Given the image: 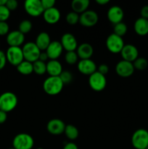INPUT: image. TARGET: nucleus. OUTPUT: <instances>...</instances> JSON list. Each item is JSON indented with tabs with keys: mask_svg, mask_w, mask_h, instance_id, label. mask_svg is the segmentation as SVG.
Wrapping results in <instances>:
<instances>
[{
	"mask_svg": "<svg viewBox=\"0 0 148 149\" xmlns=\"http://www.w3.org/2000/svg\"><path fill=\"white\" fill-rule=\"evenodd\" d=\"M9 149H15V148H13V147H12V148H9Z\"/></svg>",
	"mask_w": 148,
	"mask_h": 149,
	"instance_id": "nucleus-47",
	"label": "nucleus"
},
{
	"mask_svg": "<svg viewBox=\"0 0 148 149\" xmlns=\"http://www.w3.org/2000/svg\"><path fill=\"white\" fill-rule=\"evenodd\" d=\"M51 43V39L49 33L46 32H41L36 39L35 44L41 51L46 50Z\"/></svg>",
	"mask_w": 148,
	"mask_h": 149,
	"instance_id": "nucleus-22",
	"label": "nucleus"
},
{
	"mask_svg": "<svg viewBox=\"0 0 148 149\" xmlns=\"http://www.w3.org/2000/svg\"><path fill=\"white\" fill-rule=\"evenodd\" d=\"M89 84L94 91H102L105 88L107 85V79L105 76L97 71L89 77Z\"/></svg>",
	"mask_w": 148,
	"mask_h": 149,
	"instance_id": "nucleus-8",
	"label": "nucleus"
},
{
	"mask_svg": "<svg viewBox=\"0 0 148 149\" xmlns=\"http://www.w3.org/2000/svg\"><path fill=\"white\" fill-rule=\"evenodd\" d=\"M10 16V11L7 7L4 6H0V22H6Z\"/></svg>",
	"mask_w": 148,
	"mask_h": 149,
	"instance_id": "nucleus-34",
	"label": "nucleus"
},
{
	"mask_svg": "<svg viewBox=\"0 0 148 149\" xmlns=\"http://www.w3.org/2000/svg\"><path fill=\"white\" fill-rule=\"evenodd\" d=\"M124 45L123 38L115 34L114 33L109 35L106 39V47L112 53H120Z\"/></svg>",
	"mask_w": 148,
	"mask_h": 149,
	"instance_id": "nucleus-7",
	"label": "nucleus"
},
{
	"mask_svg": "<svg viewBox=\"0 0 148 149\" xmlns=\"http://www.w3.org/2000/svg\"><path fill=\"white\" fill-rule=\"evenodd\" d=\"M78 56L77 55V52L75 51H71V52H67L65 55V60L66 63L69 65H73L75 64L78 61Z\"/></svg>",
	"mask_w": 148,
	"mask_h": 149,
	"instance_id": "nucleus-32",
	"label": "nucleus"
},
{
	"mask_svg": "<svg viewBox=\"0 0 148 149\" xmlns=\"http://www.w3.org/2000/svg\"><path fill=\"white\" fill-rule=\"evenodd\" d=\"M24 8L26 13L33 17L43 15L44 12L40 0H26L24 3Z\"/></svg>",
	"mask_w": 148,
	"mask_h": 149,
	"instance_id": "nucleus-9",
	"label": "nucleus"
},
{
	"mask_svg": "<svg viewBox=\"0 0 148 149\" xmlns=\"http://www.w3.org/2000/svg\"><path fill=\"white\" fill-rule=\"evenodd\" d=\"M5 6L10 11H12V10H15L17 8L18 2L16 0H7Z\"/></svg>",
	"mask_w": 148,
	"mask_h": 149,
	"instance_id": "nucleus-37",
	"label": "nucleus"
},
{
	"mask_svg": "<svg viewBox=\"0 0 148 149\" xmlns=\"http://www.w3.org/2000/svg\"><path fill=\"white\" fill-rule=\"evenodd\" d=\"M64 84L59 77H49L43 83V89L49 95H57L63 89Z\"/></svg>",
	"mask_w": 148,
	"mask_h": 149,
	"instance_id": "nucleus-1",
	"label": "nucleus"
},
{
	"mask_svg": "<svg viewBox=\"0 0 148 149\" xmlns=\"http://www.w3.org/2000/svg\"><path fill=\"white\" fill-rule=\"evenodd\" d=\"M32 27H33V25H32V23L30 20H23L19 24L18 31H20L22 33H23L25 35L26 33H29L31 31Z\"/></svg>",
	"mask_w": 148,
	"mask_h": 149,
	"instance_id": "nucleus-29",
	"label": "nucleus"
},
{
	"mask_svg": "<svg viewBox=\"0 0 148 149\" xmlns=\"http://www.w3.org/2000/svg\"><path fill=\"white\" fill-rule=\"evenodd\" d=\"M76 52L81 60L90 59L94 53V49L90 44L83 43L78 46Z\"/></svg>",
	"mask_w": 148,
	"mask_h": 149,
	"instance_id": "nucleus-20",
	"label": "nucleus"
},
{
	"mask_svg": "<svg viewBox=\"0 0 148 149\" xmlns=\"http://www.w3.org/2000/svg\"><path fill=\"white\" fill-rule=\"evenodd\" d=\"M65 136L68 138V139L73 141L75 140L78 137L79 135V132L78 130L75 126L73 125H68L65 126V131H64Z\"/></svg>",
	"mask_w": 148,
	"mask_h": 149,
	"instance_id": "nucleus-26",
	"label": "nucleus"
},
{
	"mask_svg": "<svg viewBox=\"0 0 148 149\" xmlns=\"http://www.w3.org/2000/svg\"><path fill=\"white\" fill-rule=\"evenodd\" d=\"M7 42L10 47H20L25 41V35L20 31H12L7 35Z\"/></svg>",
	"mask_w": 148,
	"mask_h": 149,
	"instance_id": "nucleus-17",
	"label": "nucleus"
},
{
	"mask_svg": "<svg viewBox=\"0 0 148 149\" xmlns=\"http://www.w3.org/2000/svg\"><path fill=\"white\" fill-rule=\"evenodd\" d=\"M133 29L139 36H146L148 33V20L139 17L135 21Z\"/></svg>",
	"mask_w": 148,
	"mask_h": 149,
	"instance_id": "nucleus-23",
	"label": "nucleus"
},
{
	"mask_svg": "<svg viewBox=\"0 0 148 149\" xmlns=\"http://www.w3.org/2000/svg\"><path fill=\"white\" fill-rule=\"evenodd\" d=\"M109 0H96V2L97 3L100 5H104V4H107V3H109Z\"/></svg>",
	"mask_w": 148,
	"mask_h": 149,
	"instance_id": "nucleus-44",
	"label": "nucleus"
},
{
	"mask_svg": "<svg viewBox=\"0 0 148 149\" xmlns=\"http://www.w3.org/2000/svg\"><path fill=\"white\" fill-rule=\"evenodd\" d=\"M62 49H63V47H62L60 42L52 41L51 42L47 49L45 50V52H46L49 59L57 60L62 54Z\"/></svg>",
	"mask_w": 148,
	"mask_h": 149,
	"instance_id": "nucleus-18",
	"label": "nucleus"
},
{
	"mask_svg": "<svg viewBox=\"0 0 148 149\" xmlns=\"http://www.w3.org/2000/svg\"><path fill=\"white\" fill-rule=\"evenodd\" d=\"M131 143L136 149H146L148 146V131L145 129H138L131 137Z\"/></svg>",
	"mask_w": 148,
	"mask_h": 149,
	"instance_id": "nucleus-3",
	"label": "nucleus"
},
{
	"mask_svg": "<svg viewBox=\"0 0 148 149\" xmlns=\"http://www.w3.org/2000/svg\"><path fill=\"white\" fill-rule=\"evenodd\" d=\"M7 62L17 67L24 61L23 50L20 47H10L5 52Z\"/></svg>",
	"mask_w": 148,
	"mask_h": 149,
	"instance_id": "nucleus-6",
	"label": "nucleus"
},
{
	"mask_svg": "<svg viewBox=\"0 0 148 149\" xmlns=\"http://www.w3.org/2000/svg\"><path fill=\"white\" fill-rule=\"evenodd\" d=\"M79 14L72 11L67 14L66 17H65V20H66V22L68 24L73 26V25L77 24L79 22Z\"/></svg>",
	"mask_w": 148,
	"mask_h": 149,
	"instance_id": "nucleus-31",
	"label": "nucleus"
},
{
	"mask_svg": "<svg viewBox=\"0 0 148 149\" xmlns=\"http://www.w3.org/2000/svg\"><path fill=\"white\" fill-rule=\"evenodd\" d=\"M63 149H78V148L75 143L72 142H69L67 143L64 146Z\"/></svg>",
	"mask_w": 148,
	"mask_h": 149,
	"instance_id": "nucleus-42",
	"label": "nucleus"
},
{
	"mask_svg": "<svg viewBox=\"0 0 148 149\" xmlns=\"http://www.w3.org/2000/svg\"><path fill=\"white\" fill-rule=\"evenodd\" d=\"M22 50H23L25 61H27L32 63L39 60V55L41 52L36 46L35 42H32L25 44L22 47Z\"/></svg>",
	"mask_w": 148,
	"mask_h": 149,
	"instance_id": "nucleus-5",
	"label": "nucleus"
},
{
	"mask_svg": "<svg viewBox=\"0 0 148 149\" xmlns=\"http://www.w3.org/2000/svg\"><path fill=\"white\" fill-rule=\"evenodd\" d=\"M99 20V16L94 10H88L81 14L79 23L81 26L85 27H92L95 26Z\"/></svg>",
	"mask_w": 148,
	"mask_h": 149,
	"instance_id": "nucleus-11",
	"label": "nucleus"
},
{
	"mask_svg": "<svg viewBox=\"0 0 148 149\" xmlns=\"http://www.w3.org/2000/svg\"><path fill=\"white\" fill-rule=\"evenodd\" d=\"M60 43L63 49L67 52L75 51L78 48V42L73 34L71 33H65L61 38Z\"/></svg>",
	"mask_w": 148,
	"mask_h": 149,
	"instance_id": "nucleus-15",
	"label": "nucleus"
},
{
	"mask_svg": "<svg viewBox=\"0 0 148 149\" xmlns=\"http://www.w3.org/2000/svg\"><path fill=\"white\" fill-rule=\"evenodd\" d=\"M135 68L133 67V63L122 60L116 64L115 71L118 75L120 77L127 78L131 77L133 74Z\"/></svg>",
	"mask_w": 148,
	"mask_h": 149,
	"instance_id": "nucleus-10",
	"label": "nucleus"
},
{
	"mask_svg": "<svg viewBox=\"0 0 148 149\" xmlns=\"http://www.w3.org/2000/svg\"><path fill=\"white\" fill-rule=\"evenodd\" d=\"M89 3V0H73L71 2V8L75 13L82 14L87 10Z\"/></svg>",
	"mask_w": 148,
	"mask_h": 149,
	"instance_id": "nucleus-24",
	"label": "nucleus"
},
{
	"mask_svg": "<svg viewBox=\"0 0 148 149\" xmlns=\"http://www.w3.org/2000/svg\"><path fill=\"white\" fill-rule=\"evenodd\" d=\"M97 71L100 72V74L105 76V74H107L109 71L108 65H106V64H101V65L98 67V70H97Z\"/></svg>",
	"mask_w": 148,
	"mask_h": 149,
	"instance_id": "nucleus-39",
	"label": "nucleus"
},
{
	"mask_svg": "<svg viewBox=\"0 0 148 149\" xmlns=\"http://www.w3.org/2000/svg\"><path fill=\"white\" fill-rule=\"evenodd\" d=\"M77 68L79 72L84 75L90 76L97 71V65L91 59L81 60L78 63Z\"/></svg>",
	"mask_w": 148,
	"mask_h": 149,
	"instance_id": "nucleus-13",
	"label": "nucleus"
},
{
	"mask_svg": "<svg viewBox=\"0 0 148 149\" xmlns=\"http://www.w3.org/2000/svg\"><path fill=\"white\" fill-rule=\"evenodd\" d=\"M59 78L64 84H70L73 81V74L70 71H63L59 75Z\"/></svg>",
	"mask_w": 148,
	"mask_h": 149,
	"instance_id": "nucleus-33",
	"label": "nucleus"
},
{
	"mask_svg": "<svg viewBox=\"0 0 148 149\" xmlns=\"http://www.w3.org/2000/svg\"><path fill=\"white\" fill-rule=\"evenodd\" d=\"M107 16L109 21L113 24L115 25L120 22H123L122 20L123 19L124 13H123V10H122L121 7L115 5L113 6L109 9L107 11Z\"/></svg>",
	"mask_w": 148,
	"mask_h": 149,
	"instance_id": "nucleus-16",
	"label": "nucleus"
},
{
	"mask_svg": "<svg viewBox=\"0 0 148 149\" xmlns=\"http://www.w3.org/2000/svg\"><path fill=\"white\" fill-rule=\"evenodd\" d=\"M146 149H148V146H147V148H146Z\"/></svg>",
	"mask_w": 148,
	"mask_h": 149,
	"instance_id": "nucleus-48",
	"label": "nucleus"
},
{
	"mask_svg": "<svg viewBox=\"0 0 148 149\" xmlns=\"http://www.w3.org/2000/svg\"><path fill=\"white\" fill-rule=\"evenodd\" d=\"M7 113L0 110V125L4 124L7 119Z\"/></svg>",
	"mask_w": 148,
	"mask_h": 149,
	"instance_id": "nucleus-41",
	"label": "nucleus"
},
{
	"mask_svg": "<svg viewBox=\"0 0 148 149\" xmlns=\"http://www.w3.org/2000/svg\"><path fill=\"white\" fill-rule=\"evenodd\" d=\"M62 71V64L57 60H50L46 63V72L49 77H59Z\"/></svg>",
	"mask_w": 148,
	"mask_h": 149,
	"instance_id": "nucleus-21",
	"label": "nucleus"
},
{
	"mask_svg": "<svg viewBox=\"0 0 148 149\" xmlns=\"http://www.w3.org/2000/svg\"><path fill=\"white\" fill-rule=\"evenodd\" d=\"M48 59H49V57H48L46 52H41L40 55H39V61L45 62V61H47Z\"/></svg>",
	"mask_w": 148,
	"mask_h": 149,
	"instance_id": "nucleus-43",
	"label": "nucleus"
},
{
	"mask_svg": "<svg viewBox=\"0 0 148 149\" xmlns=\"http://www.w3.org/2000/svg\"><path fill=\"white\" fill-rule=\"evenodd\" d=\"M120 54H121L123 60L131 63H133L135 60L139 58L138 49L136 48V47L133 45H131V44L125 45L120 52Z\"/></svg>",
	"mask_w": 148,
	"mask_h": 149,
	"instance_id": "nucleus-12",
	"label": "nucleus"
},
{
	"mask_svg": "<svg viewBox=\"0 0 148 149\" xmlns=\"http://www.w3.org/2000/svg\"><path fill=\"white\" fill-rule=\"evenodd\" d=\"M37 149H44V148H38Z\"/></svg>",
	"mask_w": 148,
	"mask_h": 149,
	"instance_id": "nucleus-46",
	"label": "nucleus"
},
{
	"mask_svg": "<svg viewBox=\"0 0 148 149\" xmlns=\"http://www.w3.org/2000/svg\"><path fill=\"white\" fill-rule=\"evenodd\" d=\"M33 71L38 75H43L46 72V63L39 60L33 63Z\"/></svg>",
	"mask_w": 148,
	"mask_h": 149,
	"instance_id": "nucleus-27",
	"label": "nucleus"
},
{
	"mask_svg": "<svg viewBox=\"0 0 148 149\" xmlns=\"http://www.w3.org/2000/svg\"><path fill=\"white\" fill-rule=\"evenodd\" d=\"M7 62V61L5 52H3L2 50H0V71L5 67Z\"/></svg>",
	"mask_w": 148,
	"mask_h": 149,
	"instance_id": "nucleus-38",
	"label": "nucleus"
},
{
	"mask_svg": "<svg viewBox=\"0 0 148 149\" xmlns=\"http://www.w3.org/2000/svg\"><path fill=\"white\" fill-rule=\"evenodd\" d=\"M128 27L126 24L123 22H120V23H117V24L114 25V28H113V33L115 34L118 35V36L123 37L126 33H127Z\"/></svg>",
	"mask_w": 148,
	"mask_h": 149,
	"instance_id": "nucleus-28",
	"label": "nucleus"
},
{
	"mask_svg": "<svg viewBox=\"0 0 148 149\" xmlns=\"http://www.w3.org/2000/svg\"><path fill=\"white\" fill-rule=\"evenodd\" d=\"M65 126L66 125L61 119H53L48 122L46 129L48 132L52 135H59L64 132Z\"/></svg>",
	"mask_w": 148,
	"mask_h": 149,
	"instance_id": "nucleus-14",
	"label": "nucleus"
},
{
	"mask_svg": "<svg viewBox=\"0 0 148 149\" xmlns=\"http://www.w3.org/2000/svg\"><path fill=\"white\" fill-rule=\"evenodd\" d=\"M41 4L43 6V8L44 10L52 8V7H55V0H41Z\"/></svg>",
	"mask_w": 148,
	"mask_h": 149,
	"instance_id": "nucleus-36",
	"label": "nucleus"
},
{
	"mask_svg": "<svg viewBox=\"0 0 148 149\" xmlns=\"http://www.w3.org/2000/svg\"><path fill=\"white\" fill-rule=\"evenodd\" d=\"M10 26L7 22H0V36H5L9 33Z\"/></svg>",
	"mask_w": 148,
	"mask_h": 149,
	"instance_id": "nucleus-35",
	"label": "nucleus"
},
{
	"mask_svg": "<svg viewBox=\"0 0 148 149\" xmlns=\"http://www.w3.org/2000/svg\"><path fill=\"white\" fill-rule=\"evenodd\" d=\"M133 67L135 69L139 71H144L148 65V62L145 58H138L133 62Z\"/></svg>",
	"mask_w": 148,
	"mask_h": 149,
	"instance_id": "nucleus-30",
	"label": "nucleus"
},
{
	"mask_svg": "<svg viewBox=\"0 0 148 149\" xmlns=\"http://www.w3.org/2000/svg\"><path fill=\"white\" fill-rule=\"evenodd\" d=\"M6 3H7V0H0V6L6 5Z\"/></svg>",
	"mask_w": 148,
	"mask_h": 149,
	"instance_id": "nucleus-45",
	"label": "nucleus"
},
{
	"mask_svg": "<svg viewBox=\"0 0 148 149\" xmlns=\"http://www.w3.org/2000/svg\"><path fill=\"white\" fill-rule=\"evenodd\" d=\"M60 12L56 7L44 10L43 13L44 20L49 24H55L60 19Z\"/></svg>",
	"mask_w": 148,
	"mask_h": 149,
	"instance_id": "nucleus-19",
	"label": "nucleus"
},
{
	"mask_svg": "<svg viewBox=\"0 0 148 149\" xmlns=\"http://www.w3.org/2000/svg\"><path fill=\"white\" fill-rule=\"evenodd\" d=\"M17 97L12 92H5L0 95V110L8 113L16 108Z\"/></svg>",
	"mask_w": 148,
	"mask_h": 149,
	"instance_id": "nucleus-2",
	"label": "nucleus"
},
{
	"mask_svg": "<svg viewBox=\"0 0 148 149\" xmlns=\"http://www.w3.org/2000/svg\"><path fill=\"white\" fill-rule=\"evenodd\" d=\"M141 17L148 20V5H145L141 9Z\"/></svg>",
	"mask_w": 148,
	"mask_h": 149,
	"instance_id": "nucleus-40",
	"label": "nucleus"
},
{
	"mask_svg": "<svg viewBox=\"0 0 148 149\" xmlns=\"http://www.w3.org/2000/svg\"><path fill=\"white\" fill-rule=\"evenodd\" d=\"M34 145L33 137L28 133H19L12 141L15 149H31Z\"/></svg>",
	"mask_w": 148,
	"mask_h": 149,
	"instance_id": "nucleus-4",
	"label": "nucleus"
},
{
	"mask_svg": "<svg viewBox=\"0 0 148 149\" xmlns=\"http://www.w3.org/2000/svg\"><path fill=\"white\" fill-rule=\"evenodd\" d=\"M17 70L19 73L23 75H29L33 72V63L27 61H23L17 66Z\"/></svg>",
	"mask_w": 148,
	"mask_h": 149,
	"instance_id": "nucleus-25",
	"label": "nucleus"
}]
</instances>
